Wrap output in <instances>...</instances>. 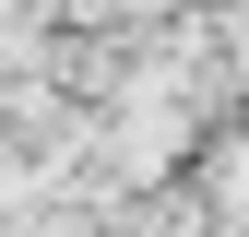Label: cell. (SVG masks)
<instances>
[{"label": "cell", "mask_w": 249, "mask_h": 237, "mask_svg": "<svg viewBox=\"0 0 249 237\" xmlns=\"http://www.w3.org/2000/svg\"><path fill=\"white\" fill-rule=\"evenodd\" d=\"M83 24L95 36H154V24H178V0H83Z\"/></svg>", "instance_id": "6da1fadb"}]
</instances>
